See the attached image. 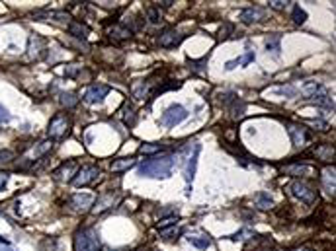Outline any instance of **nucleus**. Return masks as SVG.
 I'll use <instances>...</instances> for the list:
<instances>
[{"mask_svg": "<svg viewBox=\"0 0 336 251\" xmlns=\"http://www.w3.org/2000/svg\"><path fill=\"white\" fill-rule=\"evenodd\" d=\"M174 158L172 156H163V158H153V160H147L145 164H141L139 167V173L143 177H168L172 173V167H174Z\"/></svg>", "mask_w": 336, "mask_h": 251, "instance_id": "1", "label": "nucleus"}, {"mask_svg": "<svg viewBox=\"0 0 336 251\" xmlns=\"http://www.w3.org/2000/svg\"><path fill=\"white\" fill-rule=\"evenodd\" d=\"M100 238L96 230H80L74 238V251H100Z\"/></svg>", "mask_w": 336, "mask_h": 251, "instance_id": "2", "label": "nucleus"}, {"mask_svg": "<svg viewBox=\"0 0 336 251\" xmlns=\"http://www.w3.org/2000/svg\"><path fill=\"white\" fill-rule=\"evenodd\" d=\"M69 128H71L69 117L63 115V113H59V115H55V117L51 119L49 128H47V136H49L51 140H61V138L69 132Z\"/></svg>", "mask_w": 336, "mask_h": 251, "instance_id": "3", "label": "nucleus"}, {"mask_svg": "<svg viewBox=\"0 0 336 251\" xmlns=\"http://www.w3.org/2000/svg\"><path fill=\"white\" fill-rule=\"evenodd\" d=\"M51 148H53V140H41V142L33 144V146L25 152V156H24L25 166H35V162H37V160H41V158H43Z\"/></svg>", "mask_w": 336, "mask_h": 251, "instance_id": "4", "label": "nucleus"}, {"mask_svg": "<svg viewBox=\"0 0 336 251\" xmlns=\"http://www.w3.org/2000/svg\"><path fill=\"white\" fill-rule=\"evenodd\" d=\"M98 177H100V169H98L96 166H82V167L76 171V175L72 177V183H74L76 187H84V185L94 183Z\"/></svg>", "mask_w": 336, "mask_h": 251, "instance_id": "5", "label": "nucleus"}, {"mask_svg": "<svg viewBox=\"0 0 336 251\" xmlns=\"http://www.w3.org/2000/svg\"><path fill=\"white\" fill-rule=\"evenodd\" d=\"M289 191H291L297 199H301L303 203H307V205H313V203L317 201V193H315L307 183H303V181H293V183L289 185Z\"/></svg>", "mask_w": 336, "mask_h": 251, "instance_id": "6", "label": "nucleus"}, {"mask_svg": "<svg viewBox=\"0 0 336 251\" xmlns=\"http://www.w3.org/2000/svg\"><path fill=\"white\" fill-rule=\"evenodd\" d=\"M188 117V111L182 105H170L161 117V123L167 126H176Z\"/></svg>", "mask_w": 336, "mask_h": 251, "instance_id": "7", "label": "nucleus"}, {"mask_svg": "<svg viewBox=\"0 0 336 251\" xmlns=\"http://www.w3.org/2000/svg\"><path fill=\"white\" fill-rule=\"evenodd\" d=\"M108 94H110V88H108L106 84H94V86H90V88L84 92L82 100L88 102V104H100Z\"/></svg>", "mask_w": 336, "mask_h": 251, "instance_id": "8", "label": "nucleus"}, {"mask_svg": "<svg viewBox=\"0 0 336 251\" xmlns=\"http://www.w3.org/2000/svg\"><path fill=\"white\" fill-rule=\"evenodd\" d=\"M264 18H266V10L260 6H250L239 14V20L242 23H256V21H262Z\"/></svg>", "mask_w": 336, "mask_h": 251, "instance_id": "9", "label": "nucleus"}, {"mask_svg": "<svg viewBox=\"0 0 336 251\" xmlns=\"http://www.w3.org/2000/svg\"><path fill=\"white\" fill-rule=\"evenodd\" d=\"M288 132H289V136H291L295 146H303V144H307L311 140L309 130L303 125H288Z\"/></svg>", "mask_w": 336, "mask_h": 251, "instance_id": "10", "label": "nucleus"}, {"mask_svg": "<svg viewBox=\"0 0 336 251\" xmlns=\"http://www.w3.org/2000/svg\"><path fill=\"white\" fill-rule=\"evenodd\" d=\"M184 37H186V35H180L176 29L168 27V29H165V31L161 33V37H159V43H161V47H165V49H172V47L180 45Z\"/></svg>", "mask_w": 336, "mask_h": 251, "instance_id": "11", "label": "nucleus"}, {"mask_svg": "<svg viewBox=\"0 0 336 251\" xmlns=\"http://www.w3.org/2000/svg\"><path fill=\"white\" fill-rule=\"evenodd\" d=\"M120 201H121V197H120V195L108 193V195H104V197H100V199L96 201V205H94L92 212H94V214H100V212H104V210H108V209L116 207Z\"/></svg>", "mask_w": 336, "mask_h": 251, "instance_id": "12", "label": "nucleus"}, {"mask_svg": "<svg viewBox=\"0 0 336 251\" xmlns=\"http://www.w3.org/2000/svg\"><path fill=\"white\" fill-rule=\"evenodd\" d=\"M76 171H78V166H76V162H65V164H61L55 171H53V175L57 177V179H61V181H69V179H72V175H76Z\"/></svg>", "mask_w": 336, "mask_h": 251, "instance_id": "13", "label": "nucleus"}, {"mask_svg": "<svg viewBox=\"0 0 336 251\" xmlns=\"http://www.w3.org/2000/svg\"><path fill=\"white\" fill-rule=\"evenodd\" d=\"M45 45H47V41H45L41 35H37V33L29 35V41H27V51H29V57H35V59H39V57H41V53L45 51Z\"/></svg>", "mask_w": 336, "mask_h": 251, "instance_id": "14", "label": "nucleus"}, {"mask_svg": "<svg viewBox=\"0 0 336 251\" xmlns=\"http://www.w3.org/2000/svg\"><path fill=\"white\" fill-rule=\"evenodd\" d=\"M92 203H94L92 195H72L71 197V207L78 212H86L88 207H92Z\"/></svg>", "mask_w": 336, "mask_h": 251, "instance_id": "15", "label": "nucleus"}, {"mask_svg": "<svg viewBox=\"0 0 336 251\" xmlns=\"http://www.w3.org/2000/svg\"><path fill=\"white\" fill-rule=\"evenodd\" d=\"M197 158H199V146H195V148H193V154L190 156V160H188V166H186V171H184V179H186V183H188V185L192 183V179H193V175H195Z\"/></svg>", "mask_w": 336, "mask_h": 251, "instance_id": "16", "label": "nucleus"}, {"mask_svg": "<svg viewBox=\"0 0 336 251\" xmlns=\"http://www.w3.org/2000/svg\"><path fill=\"white\" fill-rule=\"evenodd\" d=\"M188 242L193 246V248H197V250H207V248H211V238L207 236V234H201V232H197V234H190L188 236Z\"/></svg>", "mask_w": 336, "mask_h": 251, "instance_id": "17", "label": "nucleus"}, {"mask_svg": "<svg viewBox=\"0 0 336 251\" xmlns=\"http://www.w3.org/2000/svg\"><path fill=\"white\" fill-rule=\"evenodd\" d=\"M135 164H137L135 158H120V160H114L112 171H114V173H123V171H127V169H131Z\"/></svg>", "mask_w": 336, "mask_h": 251, "instance_id": "18", "label": "nucleus"}, {"mask_svg": "<svg viewBox=\"0 0 336 251\" xmlns=\"http://www.w3.org/2000/svg\"><path fill=\"white\" fill-rule=\"evenodd\" d=\"M110 35H112L114 39H118V41H123V39H129V37L133 35V31H131L127 25H123V23H118V25H114V27L110 29Z\"/></svg>", "mask_w": 336, "mask_h": 251, "instance_id": "19", "label": "nucleus"}, {"mask_svg": "<svg viewBox=\"0 0 336 251\" xmlns=\"http://www.w3.org/2000/svg\"><path fill=\"white\" fill-rule=\"evenodd\" d=\"M121 121H123V125L125 126H135V123H137V115H135V109L131 107V105H125L123 109H121Z\"/></svg>", "mask_w": 336, "mask_h": 251, "instance_id": "20", "label": "nucleus"}, {"mask_svg": "<svg viewBox=\"0 0 336 251\" xmlns=\"http://www.w3.org/2000/svg\"><path fill=\"white\" fill-rule=\"evenodd\" d=\"M69 33H71V35H74V37L86 39V35H88V27H86V25H82L80 21H71V23H69Z\"/></svg>", "mask_w": 336, "mask_h": 251, "instance_id": "21", "label": "nucleus"}, {"mask_svg": "<svg viewBox=\"0 0 336 251\" xmlns=\"http://www.w3.org/2000/svg\"><path fill=\"white\" fill-rule=\"evenodd\" d=\"M165 148H167V146L161 144V142H145V144L139 146V154H159V152H163Z\"/></svg>", "mask_w": 336, "mask_h": 251, "instance_id": "22", "label": "nucleus"}, {"mask_svg": "<svg viewBox=\"0 0 336 251\" xmlns=\"http://www.w3.org/2000/svg\"><path fill=\"white\" fill-rule=\"evenodd\" d=\"M284 171H286V173H291V175H309L313 169H311L309 166H305V164H295V166L284 167Z\"/></svg>", "mask_w": 336, "mask_h": 251, "instance_id": "23", "label": "nucleus"}, {"mask_svg": "<svg viewBox=\"0 0 336 251\" xmlns=\"http://www.w3.org/2000/svg\"><path fill=\"white\" fill-rule=\"evenodd\" d=\"M272 205H274V201H272V197L268 193H258L256 195V207L258 209L268 210V209H272Z\"/></svg>", "mask_w": 336, "mask_h": 251, "instance_id": "24", "label": "nucleus"}, {"mask_svg": "<svg viewBox=\"0 0 336 251\" xmlns=\"http://www.w3.org/2000/svg\"><path fill=\"white\" fill-rule=\"evenodd\" d=\"M323 92V90H321ZM313 100H315V104H319L321 107H327V109H333L335 107V104H333V100L323 92V94H315L313 96Z\"/></svg>", "mask_w": 336, "mask_h": 251, "instance_id": "25", "label": "nucleus"}, {"mask_svg": "<svg viewBox=\"0 0 336 251\" xmlns=\"http://www.w3.org/2000/svg\"><path fill=\"white\" fill-rule=\"evenodd\" d=\"M321 90H323V86H321L319 82H307V84L303 86V90H301V92H303L307 98H313V96H315V94H319Z\"/></svg>", "mask_w": 336, "mask_h": 251, "instance_id": "26", "label": "nucleus"}, {"mask_svg": "<svg viewBox=\"0 0 336 251\" xmlns=\"http://www.w3.org/2000/svg\"><path fill=\"white\" fill-rule=\"evenodd\" d=\"M305 20H307V12L301 10V6L295 4V6H293V21L301 25V23H305Z\"/></svg>", "mask_w": 336, "mask_h": 251, "instance_id": "27", "label": "nucleus"}, {"mask_svg": "<svg viewBox=\"0 0 336 251\" xmlns=\"http://www.w3.org/2000/svg\"><path fill=\"white\" fill-rule=\"evenodd\" d=\"M188 64H190V68L193 72H203L205 66H207V57H203L201 61H188Z\"/></svg>", "mask_w": 336, "mask_h": 251, "instance_id": "28", "label": "nucleus"}, {"mask_svg": "<svg viewBox=\"0 0 336 251\" xmlns=\"http://www.w3.org/2000/svg\"><path fill=\"white\" fill-rule=\"evenodd\" d=\"M14 152H10V150H0V167H4V166H10L12 162H14Z\"/></svg>", "mask_w": 336, "mask_h": 251, "instance_id": "29", "label": "nucleus"}, {"mask_svg": "<svg viewBox=\"0 0 336 251\" xmlns=\"http://www.w3.org/2000/svg\"><path fill=\"white\" fill-rule=\"evenodd\" d=\"M76 98H74V94H71V92H67V94H61V104L65 105V107H74L76 105Z\"/></svg>", "mask_w": 336, "mask_h": 251, "instance_id": "30", "label": "nucleus"}, {"mask_svg": "<svg viewBox=\"0 0 336 251\" xmlns=\"http://www.w3.org/2000/svg\"><path fill=\"white\" fill-rule=\"evenodd\" d=\"M266 49L268 51H280V35H270L266 39Z\"/></svg>", "mask_w": 336, "mask_h": 251, "instance_id": "31", "label": "nucleus"}, {"mask_svg": "<svg viewBox=\"0 0 336 251\" xmlns=\"http://www.w3.org/2000/svg\"><path fill=\"white\" fill-rule=\"evenodd\" d=\"M246 238H254V232L252 230H240V232H237V234H233V236H229V240H235V242H239V240H246Z\"/></svg>", "mask_w": 336, "mask_h": 251, "instance_id": "32", "label": "nucleus"}, {"mask_svg": "<svg viewBox=\"0 0 336 251\" xmlns=\"http://www.w3.org/2000/svg\"><path fill=\"white\" fill-rule=\"evenodd\" d=\"M176 224H178V218H176V216H168V218H165V220L159 222V230H167V228H172V226H176Z\"/></svg>", "mask_w": 336, "mask_h": 251, "instance_id": "33", "label": "nucleus"}, {"mask_svg": "<svg viewBox=\"0 0 336 251\" xmlns=\"http://www.w3.org/2000/svg\"><path fill=\"white\" fill-rule=\"evenodd\" d=\"M325 175H327V177H325V181H327V187H329L331 191H335V169H329Z\"/></svg>", "mask_w": 336, "mask_h": 251, "instance_id": "34", "label": "nucleus"}, {"mask_svg": "<svg viewBox=\"0 0 336 251\" xmlns=\"http://www.w3.org/2000/svg\"><path fill=\"white\" fill-rule=\"evenodd\" d=\"M254 61V51H248L244 57H240L239 59V64H242V66H246V64H250Z\"/></svg>", "mask_w": 336, "mask_h": 251, "instance_id": "35", "label": "nucleus"}, {"mask_svg": "<svg viewBox=\"0 0 336 251\" xmlns=\"http://www.w3.org/2000/svg\"><path fill=\"white\" fill-rule=\"evenodd\" d=\"M161 236L167 238V240H172L174 236H178V230H176V226H172V228H167V230H161Z\"/></svg>", "mask_w": 336, "mask_h": 251, "instance_id": "36", "label": "nucleus"}, {"mask_svg": "<svg viewBox=\"0 0 336 251\" xmlns=\"http://www.w3.org/2000/svg\"><path fill=\"white\" fill-rule=\"evenodd\" d=\"M149 18H151L153 23H159V21H161V16H159L157 8H149Z\"/></svg>", "mask_w": 336, "mask_h": 251, "instance_id": "37", "label": "nucleus"}, {"mask_svg": "<svg viewBox=\"0 0 336 251\" xmlns=\"http://www.w3.org/2000/svg\"><path fill=\"white\" fill-rule=\"evenodd\" d=\"M309 125H313V126H319V130H327L329 128V125L325 123V121H317V119H311V121H307Z\"/></svg>", "mask_w": 336, "mask_h": 251, "instance_id": "38", "label": "nucleus"}, {"mask_svg": "<svg viewBox=\"0 0 336 251\" xmlns=\"http://www.w3.org/2000/svg\"><path fill=\"white\" fill-rule=\"evenodd\" d=\"M278 92H280V94H284V96H295V90H293L291 86H286V88H278Z\"/></svg>", "mask_w": 336, "mask_h": 251, "instance_id": "39", "label": "nucleus"}, {"mask_svg": "<svg viewBox=\"0 0 336 251\" xmlns=\"http://www.w3.org/2000/svg\"><path fill=\"white\" fill-rule=\"evenodd\" d=\"M229 31H233V25H231V23H225V25H223V27H221V37H223V39H225V37H227V33H229Z\"/></svg>", "mask_w": 336, "mask_h": 251, "instance_id": "40", "label": "nucleus"}, {"mask_svg": "<svg viewBox=\"0 0 336 251\" xmlns=\"http://www.w3.org/2000/svg\"><path fill=\"white\" fill-rule=\"evenodd\" d=\"M288 4H289V2H270V6L276 8V10H284Z\"/></svg>", "mask_w": 336, "mask_h": 251, "instance_id": "41", "label": "nucleus"}, {"mask_svg": "<svg viewBox=\"0 0 336 251\" xmlns=\"http://www.w3.org/2000/svg\"><path fill=\"white\" fill-rule=\"evenodd\" d=\"M8 119H10L8 111H6V109H4L2 105H0V123H4V121H8Z\"/></svg>", "mask_w": 336, "mask_h": 251, "instance_id": "42", "label": "nucleus"}, {"mask_svg": "<svg viewBox=\"0 0 336 251\" xmlns=\"http://www.w3.org/2000/svg\"><path fill=\"white\" fill-rule=\"evenodd\" d=\"M6 183H8V173H0V191L6 187Z\"/></svg>", "mask_w": 336, "mask_h": 251, "instance_id": "43", "label": "nucleus"}, {"mask_svg": "<svg viewBox=\"0 0 336 251\" xmlns=\"http://www.w3.org/2000/svg\"><path fill=\"white\" fill-rule=\"evenodd\" d=\"M0 244H8V242H6V240H4V238H0Z\"/></svg>", "mask_w": 336, "mask_h": 251, "instance_id": "44", "label": "nucleus"}, {"mask_svg": "<svg viewBox=\"0 0 336 251\" xmlns=\"http://www.w3.org/2000/svg\"><path fill=\"white\" fill-rule=\"evenodd\" d=\"M293 251H311V250H305V248H303V250H293Z\"/></svg>", "mask_w": 336, "mask_h": 251, "instance_id": "45", "label": "nucleus"}]
</instances>
